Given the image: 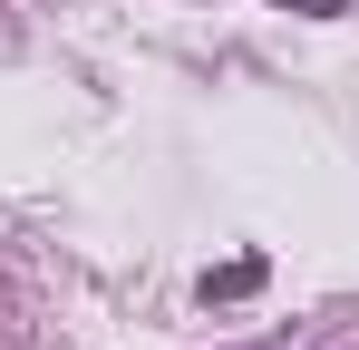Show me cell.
Wrapping results in <instances>:
<instances>
[{
    "mask_svg": "<svg viewBox=\"0 0 359 350\" xmlns=\"http://www.w3.org/2000/svg\"><path fill=\"white\" fill-rule=\"evenodd\" d=\"M252 283H262V263L243 253V263H224V273H204V302H243Z\"/></svg>",
    "mask_w": 359,
    "mask_h": 350,
    "instance_id": "cell-1",
    "label": "cell"
}]
</instances>
